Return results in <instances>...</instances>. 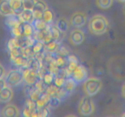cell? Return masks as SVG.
I'll list each match as a JSON object with an SVG mask.
<instances>
[{"mask_svg": "<svg viewBox=\"0 0 125 117\" xmlns=\"http://www.w3.org/2000/svg\"><path fill=\"white\" fill-rule=\"evenodd\" d=\"M109 28V21L104 15L97 14L93 16L89 22V29L92 34L101 35L106 33Z\"/></svg>", "mask_w": 125, "mask_h": 117, "instance_id": "1", "label": "cell"}, {"mask_svg": "<svg viewBox=\"0 0 125 117\" xmlns=\"http://www.w3.org/2000/svg\"><path fill=\"white\" fill-rule=\"evenodd\" d=\"M103 83L100 79L90 78L84 82L83 89L87 96H93L96 95L102 88Z\"/></svg>", "mask_w": 125, "mask_h": 117, "instance_id": "2", "label": "cell"}, {"mask_svg": "<svg viewBox=\"0 0 125 117\" xmlns=\"http://www.w3.org/2000/svg\"><path fill=\"white\" fill-rule=\"evenodd\" d=\"M24 80L23 69L21 68L10 70L8 73L5 79L7 86L12 87L18 85Z\"/></svg>", "mask_w": 125, "mask_h": 117, "instance_id": "3", "label": "cell"}, {"mask_svg": "<svg viewBox=\"0 0 125 117\" xmlns=\"http://www.w3.org/2000/svg\"><path fill=\"white\" fill-rule=\"evenodd\" d=\"M95 110V105L90 96H84L81 99L78 106V111L83 116H89Z\"/></svg>", "mask_w": 125, "mask_h": 117, "instance_id": "4", "label": "cell"}, {"mask_svg": "<svg viewBox=\"0 0 125 117\" xmlns=\"http://www.w3.org/2000/svg\"><path fill=\"white\" fill-rule=\"evenodd\" d=\"M23 70L24 81L29 85H34L40 79L39 71L25 67Z\"/></svg>", "mask_w": 125, "mask_h": 117, "instance_id": "5", "label": "cell"}, {"mask_svg": "<svg viewBox=\"0 0 125 117\" xmlns=\"http://www.w3.org/2000/svg\"><path fill=\"white\" fill-rule=\"evenodd\" d=\"M88 76V71L86 68L81 65H79L72 72L71 77L74 79L77 84L84 82Z\"/></svg>", "mask_w": 125, "mask_h": 117, "instance_id": "6", "label": "cell"}, {"mask_svg": "<svg viewBox=\"0 0 125 117\" xmlns=\"http://www.w3.org/2000/svg\"><path fill=\"white\" fill-rule=\"evenodd\" d=\"M86 22V15L82 12H76L71 16V24L76 28H82L85 25Z\"/></svg>", "mask_w": 125, "mask_h": 117, "instance_id": "7", "label": "cell"}, {"mask_svg": "<svg viewBox=\"0 0 125 117\" xmlns=\"http://www.w3.org/2000/svg\"><path fill=\"white\" fill-rule=\"evenodd\" d=\"M85 40L84 33L80 29H75L71 32L70 41L74 45H79Z\"/></svg>", "mask_w": 125, "mask_h": 117, "instance_id": "8", "label": "cell"}, {"mask_svg": "<svg viewBox=\"0 0 125 117\" xmlns=\"http://www.w3.org/2000/svg\"><path fill=\"white\" fill-rule=\"evenodd\" d=\"M2 115L5 117H16L19 115V110L15 105L8 104L2 109Z\"/></svg>", "mask_w": 125, "mask_h": 117, "instance_id": "9", "label": "cell"}, {"mask_svg": "<svg viewBox=\"0 0 125 117\" xmlns=\"http://www.w3.org/2000/svg\"><path fill=\"white\" fill-rule=\"evenodd\" d=\"M15 14L9 0H0V15L4 17Z\"/></svg>", "mask_w": 125, "mask_h": 117, "instance_id": "10", "label": "cell"}, {"mask_svg": "<svg viewBox=\"0 0 125 117\" xmlns=\"http://www.w3.org/2000/svg\"><path fill=\"white\" fill-rule=\"evenodd\" d=\"M13 93L11 87L6 86L2 91H0V102L7 103L10 102L13 98Z\"/></svg>", "mask_w": 125, "mask_h": 117, "instance_id": "11", "label": "cell"}, {"mask_svg": "<svg viewBox=\"0 0 125 117\" xmlns=\"http://www.w3.org/2000/svg\"><path fill=\"white\" fill-rule=\"evenodd\" d=\"M9 1L15 14H21L24 10L23 0H9Z\"/></svg>", "mask_w": 125, "mask_h": 117, "instance_id": "12", "label": "cell"}, {"mask_svg": "<svg viewBox=\"0 0 125 117\" xmlns=\"http://www.w3.org/2000/svg\"><path fill=\"white\" fill-rule=\"evenodd\" d=\"M76 84L77 82L72 77H68L65 79L64 85L62 87V88L65 90V91L67 93V95H68L74 91L76 87Z\"/></svg>", "mask_w": 125, "mask_h": 117, "instance_id": "13", "label": "cell"}, {"mask_svg": "<svg viewBox=\"0 0 125 117\" xmlns=\"http://www.w3.org/2000/svg\"><path fill=\"white\" fill-rule=\"evenodd\" d=\"M18 15L22 23H32L35 20L33 11L31 10L24 9L23 12Z\"/></svg>", "mask_w": 125, "mask_h": 117, "instance_id": "14", "label": "cell"}, {"mask_svg": "<svg viewBox=\"0 0 125 117\" xmlns=\"http://www.w3.org/2000/svg\"><path fill=\"white\" fill-rule=\"evenodd\" d=\"M6 17L7 18H6V23L10 29L13 27L19 25L22 23V21H21L18 15L13 14L12 15H10Z\"/></svg>", "mask_w": 125, "mask_h": 117, "instance_id": "15", "label": "cell"}, {"mask_svg": "<svg viewBox=\"0 0 125 117\" xmlns=\"http://www.w3.org/2000/svg\"><path fill=\"white\" fill-rule=\"evenodd\" d=\"M79 65L78 63V58L73 55L68 56V58H67V69L69 71L70 73H72L74 69L76 68V67Z\"/></svg>", "mask_w": 125, "mask_h": 117, "instance_id": "16", "label": "cell"}, {"mask_svg": "<svg viewBox=\"0 0 125 117\" xmlns=\"http://www.w3.org/2000/svg\"><path fill=\"white\" fill-rule=\"evenodd\" d=\"M51 96L48 95L46 92H43L39 99L36 101V104L38 108H41L46 106H48L49 101H50Z\"/></svg>", "mask_w": 125, "mask_h": 117, "instance_id": "17", "label": "cell"}, {"mask_svg": "<svg viewBox=\"0 0 125 117\" xmlns=\"http://www.w3.org/2000/svg\"><path fill=\"white\" fill-rule=\"evenodd\" d=\"M22 27H23V36L31 37L33 36L35 34V30L32 23H23Z\"/></svg>", "mask_w": 125, "mask_h": 117, "instance_id": "18", "label": "cell"}, {"mask_svg": "<svg viewBox=\"0 0 125 117\" xmlns=\"http://www.w3.org/2000/svg\"><path fill=\"white\" fill-rule=\"evenodd\" d=\"M32 24H33L34 29L37 32L43 31L49 28L48 24L45 23L42 18L41 19H35Z\"/></svg>", "mask_w": 125, "mask_h": 117, "instance_id": "19", "label": "cell"}, {"mask_svg": "<svg viewBox=\"0 0 125 117\" xmlns=\"http://www.w3.org/2000/svg\"><path fill=\"white\" fill-rule=\"evenodd\" d=\"M28 60L29 59L26 57H24L23 55H21V56H18V57H16V58H13L11 60H12V62H13L15 65L20 68H23L26 67Z\"/></svg>", "mask_w": 125, "mask_h": 117, "instance_id": "20", "label": "cell"}, {"mask_svg": "<svg viewBox=\"0 0 125 117\" xmlns=\"http://www.w3.org/2000/svg\"><path fill=\"white\" fill-rule=\"evenodd\" d=\"M33 51L35 53V56L44 53L45 49V44L43 41L37 40L34 45L32 46Z\"/></svg>", "mask_w": 125, "mask_h": 117, "instance_id": "21", "label": "cell"}, {"mask_svg": "<svg viewBox=\"0 0 125 117\" xmlns=\"http://www.w3.org/2000/svg\"><path fill=\"white\" fill-rule=\"evenodd\" d=\"M50 31L52 35V39L59 43V41L62 38V34L63 33L56 26H52L51 28H50Z\"/></svg>", "mask_w": 125, "mask_h": 117, "instance_id": "22", "label": "cell"}, {"mask_svg": "<svg viewBox=\"0 0 125 117\" xmlns=\"http://www.w3.org/2000/svg\"><path fill=\"white\" fill-rule=\"evenodd\" d=\"M42 19L47 23L48 24H50L54 20V13L50 9H46L42 14Z\"/></svg>", "mask_w": 125, "mask_h": 117, "instance_id": "23", "label": "cell"}, {"mask_svg": "<svg viewBox=\"0 0 125 117\" xmlns=\"http://www.w3.org/2000/svg\"><path fill=\"white\" fill-rule=\"evenodd\" d=\"M56 26L62 32L65 33L68 29V23L65 18H61L57 22Z\"/></svg>", "mask_w": 125, "mask_h": 117, "instance_id": "24", "label": "cell"}, {"mask_svg": "<svg viewBox=\"0 0 125 117\" xmlns=\"http://www.w3.org/2000/svg\"><path fill=\"white\" fill-rule=\"evenodd\" d=\"M48 8V7L47 4L45 1H43V0H36L34 9L32 10L37 11V12L43 13Z\"/></svg>", "mask_w": 125, "mask_h": 117, "instance_id": "25", "label": "cell"}, {"mask_svg": "<svg viewBox=\"0 0 125 117\" xmlns=\"http://www.w3.org/2000/svg\"><path fill=\"white\" fill-rule=\"evenodd\" d=\"M43 92L34 85V88L29 91V98L36 102Z\"/></svg>", "mask_w": 125, "mask_h": 117, "instance_id": "26", "label": "cell"}, {"mask_svg": "<svg viewBox=\"0 0 125 117\" xmlns=\"http://www.w3.org/2000/svg\"><path fill=\"white\" fill-rule=\"evenodd\" d=\"M59 49V43L57 41H55V40H52L50 42L48 43L47 44L45 45V49L48 51V52H50V53H53L56 51H57Z\"/></svg>", "mask_w": 125, "mask_h": 117, "instance_id": "27", "label": "cell"}, {"mask_svg": "<svg viewBox=\"0 0 125 117\" xmlns=\"http://www.w3.org/2000/svg\"><path fill=\"white\" fill-rule=\"evenodd\" d=\"M96 4L98 7L102 9H107L113 4V0H96Z\"/></svg>", "mask_w": 125, "mask_h": 117, "instance_id": "28", "label": "cell"}, {"mask_svg": "<svg viewBox=\"0 0 125 117\" xmlns=\"http://www.w3.org/2000/svg\"><path fill=\"white\" fill-rule=\"evenodd\" d=\"M21 24L17 25L16 26L13 27L11 28V33L13 35V37L15 38H20L23 36V27H22Z\"/></svg>", "mask_w": 125, "mask_h": 117, "instance_id": "29", "label": "cell"}, {"mask_svg": "<svg viewBox=\"0 0 125 117\" xmlns=\"http://www.w3.org/2000/svg\"><path fill=\"white\" fill-rule=\"evenodd\" d=\"M59 89V87L56 86V85L53 83V84L48 85L47 87H46V90H45V92H46L48 95H50L51 97V96H56L57 92H58Z\"/></svg>", "mask_w": 125, "mask_h": 117, "instance_id": "30", "label": "cell"}, {"mask_svg": "<svg viewBox=\"0 0 125 117\" xmlns=\"http://www.w3.org/2000/svg\"><path fill=\"white\" fill-rule=\"evenodd\" d=\"M17 47H21L18 38L13 37L9 40L8 43H7V48L9 51Z\"/></svg>", "mask_w": 125, "mask_h": 117, "instance_id": "31", "label": "cell"}, {"mask_svg": "<svg viewBox=\"0 0 125 117\" xmlns=\"http://www.w3.org/2000/svg\"><path fill=\"white\" fill-rule=\"evenodd\" d=\"M61 102V99L57 96H51L48 103V107L51 108H57Z\"/></svg>", "mask_w": 125, "mask_h": 117, "instance_id": "32", "label": "cell"}, {"mask_svg": "<svg viewBox=\"0 0 125 117\" xmlns=\"http://www.w3.org/2000/svg\"><path fill=\"white\" fill-rule=\"evenodd\" d=\"M36 0H23L24 9H28L32 10L34 9Z\"/></svg>", "mask_w": 125, "mask_h": 117, "instance_id": "33", "label": "cell"}, {"mask_svg": "<svg viewBox=\"0 0 125 117\" xmlns=\"http://www.w3.org/2000/svg\"><path fill=\"white\" fill-rule=\"evenodd\" d=\"M50 115V111L48 106H46L43 108H39V117H46Z\"/></svg>", "mask_w": 125, "mask_h": 117, "instance_id": "34", "label": "cell"}, {"mask_svg": "<svg viewBox=\"0 0 125 117\" xmlns=\"http://www.w3.org/2000/svg\"><path fill=\"white\" fill-rule=\"evenodd\" d=\"M65 81V78L58 76H56V78H55L54 80V84L58 87L61 88L64 85Z\"/></svg>", "mask_w": 125, "mask_h": 117, "instance_id": "35", "label": "cell"}, {"mask_svg": "<svg viewBox=\"0 0 125 117\" xmlns=\"http://www.w3.org/2000/svg\"><path fill=\"white\" fill-rule=\"evenodd\" d=\"M56 63L59 68H62V67H64V65L67 63V62L62 56V57H58L56 58Z\"/></svg>", "mask_w": 125, "mask_h": 117, "instance_id": "36", "label": "cell"}, {"mask_svg": "<svg viewBox=\"0 0 125 117\" xmlns=\"http://www.w3.org/2000/svg\"><path fill=\"white\" fill-rule=\"evenodd\" d=\"M57 51H59V52L60 54H61V56H68V51L63 47L59 48Z\"/></svg>", "mask_w": 125, "mask_h": 117, "instance_id": "37", "label": "cell"}, {"mask_svg": "<svg viewBox=\"0 0 125 117\" xmlns=\"http://www.w3.org/2000/svg\"><path fill=\"white\" fill-rule=\"evenodd\" d=\"M5 74H6V70H5L3 66L0 63V79H3Z\"/></svg>", "mask_w": 125, "mask_h": 117, "instance_id": "38", "label": "cell"}, {"mask_svg": "<svg viewBox=\"0 0 125 117\" xmlns=\"http://www.w3.org/2000/svg\"><path fill=\"white\" fill-rule=\"evenodd\" d=\"M7 86L6 85V81L4 79H0V91H2L4 88L6 87Z\"/></svg>", "mask_w": 125, "mask_h": 117, "instance_id": "39", "label": "cell"}, {"mask_svg": "<svg viewBox=\"0 0 125 117\" xmlns=\"http://www.w3.org/2000/svg\"><path fill=\"white\" fill-rule=\"evenodd\" d=\"M122 95H123V96L125 98V82L123 84V85H122Z\"/></svg>", "mask_w": 125, "mask_h": 117, "instance_id": "40", "label": "cell"}, {"mask_svg": "<svg viewBox=\"0 0 125 117\" xmlns=\"http://www.w3.org/2000/svg\"><path fill=\"white\" fill-rule=\"evenodd\" d=\"M118 2H123V3H125V0H117Z\"/></svg>", "mask_w": 125, "mask_h": 117, "instance_id": "41", "label": "cell"}, {"mask_svg": "<svg viewBox=\"0 0 125 117\" xmlns=\"http://www.w3.org/2000/svg\"><path fill=\"white\" fill-rule=\"evenodd\" d=\"M123 12H124V13L125 15V4L124 6H123Z\"/></svg>", "mask_w": 125, "mask_h": 117, "instance_id": "42", "label": "cell"}]
</instances>
